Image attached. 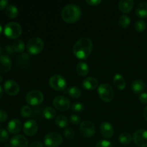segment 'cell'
I'll return each mask as SVG.
<instances>
[{
	"label": "cell",
	"mask_w": 147,
	"mask_h": 147,
	"mask_svg": "<svg viewBox=\"0 0 147 147\" xmlns=\"http://www.w3.org/2000/svg\"><path fill=\"white\" fill-rule=\"evenodd\" d=\"M95 147H112V144L109 141L101 140L96 144Z\"/></svg>",
	"instance_id": "74e56055"
},
{
	"label": "cell",
	"mask_w": 147,
	"mask_h": 147,
	"mask_svg": "<svg viewBox=\"0 0 147 147\" xmlns=\"http://www.w3.org/2000/svg\"><path fill=\"white\" fill-rule=\"evenodd\" d=\"M29 147H45L44 145L40 142H34L30 145Z\"/></svg>",
	"instance_id": "ee69618b"
},
{
	"label": "cell",
	"mask_w": 147,
	"mask_h": 147,
	"mask_svg": "<svg viewBox=\"0 0 147 147\" xmlns=\"http://www.w3.org/2000/svg\"><path fill=\"white\" fill-rule=\"evenodd\" d=\"M1 32H2V27H1V25L0 24V34H1Z\"/></svg>",
	"instance_id": "7dc6e473"
},
{
	"label": "cell",
	"mask_w": 147,
	"mask_h": 147,
	"mask_svg": "<svg viewBox=\"0 0 147 147\" xmlns=\"http://www.w3.org/2000/svg\"><path fill=\"white\" fill-rule=\"evenodd\" d=\"M113 83L117 88L123 90L126 87V80L119 73H116L113 77Z\"/></svg>",
	"instance_id": "603a6c76"
},
{
	"label": "cell",
	"mask_w": 147,
	"mask_h": 147,
	"mask_svg": "<svg viewBox=\"0 0 147 147\" xmlns=\"http://www.w3.org/2000/svg\"><path fill=\"white\" fill-rule=\"evenodd\" d=\"M9 134L5 129H0V142L1 143H6L9 140Z\"/></svg>",
	"instance_id": "e575fe53"
},
{
	"label": "cell",
	"mask_w": 147,
	"mask_h": 147,
	"mask_svg": "<svg viewBox=\"0 0 147 147\" xmlns=\"http://www.w3.org/2000/svg\"><path fill=\"white\" fill-rule=\"evenodd\" d=\"M132 136L130 134L123 132L119 135V140L120 143L123 145H129L132 140Z\"/></svg>",
	"instance_id": "83f0119b"
},
{
	"label": "cell",
	"mask_w": 147,
	"mask_h": 147,
	"mask_svg": "<svg viewBox=\"0 0 147 147\" xmlns=\"http://www.w3.org/2000/svg\"><path fill=\"white\" fill-rule=\"evenodd\" d=\"M20 113H21V115L22 117L28 118L30 117V116H31L32 113V110L30 106L25 105V106H23L22 107Z\"/></svg>",
	"instance_id": "d6a6232c"
},
{
	"label": "cell",
	"mask_w": 147,
	"mask_h": 147,
	"mask_svg": "<svg viewBox=\"0 0 147 147\" xmlns=\"http://www.w3.org/2000/svg\"><path fill=\"white\" fill-rule=\"evenodd\" d=\"M53 103L56 109L61 111H65L70 106V102L69 99L63 96H59L55 98Z\"/></svg>",
	"instance_id": "8fae6325"
},
{
	"label": "cell",
	"mask_w": 147,
	"mask_h": 147,
	"mask_svg": "<svg viewBox=\"0 0 147 147\" xmlns=\"http://www.w3.org/2000/svg\"><path fill=\"white\" fill-rule=\"evenodd\" d=\"M22 29L20 24L15 22H10L5 25L4 29V34L9 39H17L20 37Z\"/></svg>",
	"instance_id": "3957f363"
},
{
	"label": "cell",
	"mask_w": 147,
	"mask_h": 147,
	"mask_svg": "<svg viewBox=\"0 0 147 147\" xmlns=\"http://www.w3.org/2000/svg\"><path fill=\"white\" fill-rule=\"evenodd\" d=\"M8 119V114L4 110L0 109V122H4Z\"/></svg>",
	"instance_id": "f35d334b"
},
{
	"label": "cell",
	"mask_w": 147,
	"mask_h": 147,
	"mask_svg": "<svg viewBox=\"0 0 147 147\" xmlns=\"http://www.w3.org/2000/svg\"><path fill=\"white\" fill-rule=\"evenodd\" d=\"M130 17L128 15H126V14H123L119 19V24L122 28H126L127 27H129V25L130 24Z\"/></svg>",
	"instance_id": "4dcf8cb0"
},
{
	"label": "cell",
	"mask_w": 147,
	"mask_h": 147,
	"mask_svg": "<svg viewBox=\"0 0 147 147\" xmlns=\"http://www.w3.org/2000/svg\"><path fill=\"white\" fill-rule=\"evenodd\" d=\"M93 50V42L88 37L79 39L73 48L74 55L78 59H86L91 53Z\"/></svg>",
	"instance_id": "6da1fadb"
},
{
	"label": "cell",
	"mask_w": 147,
	"mask_h": 147,
	"mask_svg": "<svg viewBox=\"0 0 147 147\" xmlns=\"http://www.w3.org/2000/svg\"><path fill=\"white\" fill-rule=\"evenodd\" d=\"M77 73L80 76H86L89 72V67L84 62H80L78 63L76 66Z\"/></svg>",
	"instance_id": "d4e9b609"
},
{
	"label": "cell",
	"mask_w": 147,
	"mask_h": 147,
	"mask_svg": "<svg viewBox=\"0 0 147 147\" xmlns=\"http://www.w3.org/2000/svg\"><path fill=\"white\" fill-rule=\"evenodd\" d=\"M146 88V84L142 80H135L131 83V89L135 93H140Z\"/></svg>",
	"instance_id": "7402d4cb"
},
{
	"label": "cell",
	"mask_w": 147,
	"mask_h": 147,
	"mask_svg": "<svg viewBox=\"0 0 147 147\" xmlns=\"http://www.w3.org/2000/svg\"><path fill=\"white\" fill-rule=\"evenodd\" d=\"M43 48H44V42L40 37H32L27 42V50L30 54H39L41 53Z\"/></svg>",
	"instance_id": "277c9868"
},
{
	"label": "cell",
	"mask_w": 147,
	"mask_h": 147,
	"mask_svg": "<svg viewBox=\"0 0 147 147\" xmlns=\"http://www.w3.org/2000/svg\"><path fill=\"white\" fill-rule=\"evenodd\" d=\"M63 136L57 132L48 133L44 139V143L47 147H57L63 144Z\"/></svg>",
	"instance_id": "8992f818"
},
{
	"label": "cell",
	"mask_w": 147,
	"mask_h": 147,
	"mask_svg": "<svg viewBox=\"0 0 147 147\" xmlns=\"http://www.w3.org/2000/svg\"><path fill=\"white\" fill-rule=\"evenodd\" d=\"M2 80H3V77L1 76V75H0V83H1V82H2Z\"/></svg>",
	"instance_id": "c3c4849f"
},
{
	"label": "cell",
	"mask_w": 147,
	"mask_h": 147,
	"mask_svg": "<svg viewBox=\"0 0 147 147\" xmlns=\"http://www.w3.org/2000/svg\"><path fill=\"white\" fill-rule=\"evenodd\" d=\"M26 101L31 106H38L42 103L44 100V96L40 90H32L26 95Z\"/></svg>",
	"instance_id": "ba28073f"
},
{
	"label": "cell",
	"mask_w": 147,
	"mask_h": 147,
	"mask_svg": "<svg viewBox=\"0 0 147 147\" xmlns=\"http://www.w3.org/2000/svg\"><path fill=\"white\" fill-rule=\"evenodd\" d=\"M38 131V124L35 121L28 120L24 123L23 126V131L27 136H34Z\"/></svg>",
	"instance_id": "4fadbf2b"
},
{
	"label": "cell",
	"mask_w": 147,
	"mask_h": 147,
	"mask_svg": "<svg viewBox=\"0 0 147 147\" xmlns=\"http://www.w3.org/2000/svg\"><path fill=\"white\" fill-rule=\"evenodd\" d=\"M79 129L81 134L86 138L91 137L95 134V132H96V127L94 124L90 121H84L81 122Z\"/></svg>",
	"instance_id": "30bf717a"
},
{
	"label": "cell",
	"mask_w": 147,
	"mask_h": 147,
	"mask_svg": "<svg viewBox=\"0 0 147 147\" xmlns=\"http://www.w3.org/2000/svg\"><path fill=\"white\" fill-rule=\"evenodd\" d=\"M61 17L65 22L73 24L80 20L81 17V9L76 4H67L63 7L61 11Z\"/></svg>",
	"instance_id": "7a4b0ae2"
},
{
	"label": "cell",
	"mask_w": 147,
	"mask_h": 147,
	"mask_svg": "<svg viewBox=\"0 0 147 147\" xmlns=\"http://www.w3.org/2000/svg\"><path fill=\"white\" fill-rule=\"evenodd\" d=\"M71 109L73 111L75 112H82L85 109L84 105L82 103H80V102H76V103H73V104L71 105Z\"/></svg>",
	"instance_id": "836d02e7"
},
{
	"label": "cell",
	"mask_w": 147,
	"mask_h": 147,
	"mask_svg": "<svg viewBox=\"0 0 147 147\" xmlns=\"http://www.w3.org/2000/svg\"><path fill=\"white\" fill-rule=\"evenodd\" d=\"M67 93L73 98H78L81 96V90L78 86H71L67 90Z\"/></svg>",
	"instance_id": "f1b7e54d"
},
{
	"label": "cell",
	"mask_w": 147,
	"mask_h": 147,
	"mask_svg": "<svg viewBox=\"0 0 147 147\" xmlns=\"http://www.w3.org/2000/svg\"><path fill=\"white\" fill-rule=\"evenodd\" d=\"M22 124L21 121L17 119H11L7 125L8 131L12 134L19 133L22 130Z\"/></svg>",
	"instance_id": "e0dca14e"
},
{
	"label": "cell",
	"mask_w": 147,
	"mask_h": 147,
	"mask_svg": "<svg viewBox=\"0 0 147 147\" xmlns=\"http://www.w3.org/2000/svg\"><path fill=\"white\" fill-rule=\"evenodd\" d=\"M30 62H31V60H30V55L28 53H23L17 58V64L23 68L28 67L30 64Z\"/></svg>",
	"instance_id": "44dd1931"
},
{
	"label": "cell",
	"mask_w": 147,
	"mask_h": 147,
	"mask_svg": "<svg viewBox=\"0 0 147 147\" xmlns=\"http://www.w3.org/2000/svg\"><path fill=\"white\" fill-rule=\"evenodd\" d=\"M135 13L140 18L145 19L147 17V2L141 1L135 8Z\"/></svg>",
	"instance_id": "d6986e66"
},
{
	"label": "cell",
	"mask_w": 147,
	"mask_h": 147,
	"mask_svg": "<svg viewBox=\"0 0 147 147\" xmlns=\"http://www.w3.org/2000/svg\"><path fill=\"white\" fill-rule=\"evenodd\" d=\"M100 131L102 136L106 139H111L114 135V130H113V126L109 122H102L100 126Z\"/></svg>",
	"instance_id": "9a60e30c"
},
{
	"label": "cell",
	"mask_w": 147,
	"mask_h": 147,
	"mask_svg": "<svg viewBox=\"0 0 147 147\" xmlns=\"http://www.w3.org/2000/svg\"><path fill=\"white\" fill-rule=\"evenodd\" d=\"M98 93L100 98L105 102L111 101L114 97L113 88L107 83L100 84L98 88Z\"/></svg>",
	"instance_id": "5b68a950"
},
{
	"label": "cell",
	"mask_w": 147,
	"mask_h": 147,
	"mask_svg": "<svg viewBox=\"0 0 147 147\" xmlns=\"http://www.w3.org/2000/svg\"><path fill=\"white\" fill-rule=\"evenodd\" d=\"M11 60L7 55L0 56V73H6L11 67Z\"/></svg>",
	"instance_id": "2e32d148"
},
{
	"label": "cell",
	"mask_w": 147,
	"mask_h": 147,
	"mask_svg": "<svg viewBox=\"0 0 147 147\" xmlns=\"http://www.w3.org/2000/svg\"><path fill=\"white\" fill-rule=\"evenodd\" d=\"M5 50L6 52H7V53H8L9 55H12L13 52H14V49H13L12 45H8L6 47Z\"/></svg>",
	"instance_id": "7bdbcfd3"
},
{
	"label": "cell",
	"mask_w": 147,
	"mask_h": 147,
	"mask_svg": "<svg viewBox=\"0 0 147 147\" xmlns=\"http://www.w3.org/2000/svg\"><path fill=\"white\" fill-rule=\"evenodd\" d=\"M80 120H81V119H80V117L78 114L70 115V121L73 124H75V125L79 124V123H80Z\"/></svg>",
	"instance_id": "8d00e7d4"
},
{
	"label": "cell",
	"mask_w": 147,
	"mask_h": 147,
	"mask_svg": "<svg viewBox=\"0 0 147 147\" xmlns=\"http://www.w3.org/2000/svg\"><path fill=\"white\" fill-rule=\"evenodd\" d=\"M64 135L65 137L67 139H73V138L75 137V135H76V133H75V131L73 130V129H70V128H67V129L65 130L64 131Z\"/></svg>",
	"instance_id": "d590c367"
},
{
	"label": "cell",
	"mask_w": 147,
	"mask_h": 147,
	"mask_svg": "<svg viewBox=\"0 0 147 147\" xmlns=\"http://www.w3.org/2000/svg\"><path fill=\"white\" fill-rule=\"evenodd\" d=\"M18 9L14 4H9L5 9V14L9 18L14 19L18 15Z\"/></svg>",
	"instance_id": "cb8c5ba5"
},
{
	"label": "cell",
	"mask_w": 147,
	"mask_h": 147,
	"mask_svg": "<svg viewBox=\"0 0 147 147\" xmlns=\"http://www.w3.org/2000/svg\"><path fill=\"white\" fill-rule=\"evenodd\" d=\"M134 6L133 0H121L119 2V8L123 13H129L131 11Z\"/></svg>",
	"instance_id": "ac0fdd59"
},
{
	"label": "cell",
	"mask_w": 147,
	"mask_h": 147,
	"mask_svg": "<svg viewBox=\"0 0 147 147\" xmlns=\"http://www.w3.org/2000/svg\"><path fill=\"white\" fill-rule=\"evenodd\" d=\"M50 87L55 90H63L67 86V81L65 78L61 75L55 74L51 76L49 80Z\"/></svg>",
	"instance_id": "52a82bcc"
},
{
	"label": "cell",
	"mask_w": 147,
	"mask_h": 147,
	"mask_svg": "<svg viewBox=\"0 0 147 147\" xmlns=\"http://www.w3.org/2000/svg\"><path fill=\"white\" fill-rule=\"evenodd\" d=\"M12 47L14 49V51L16 53H23L24 49H25V45L22 40H17L13 42Z\"/></svg>",
	"instance_id": "4316f807"
},
{
	"label": "cell",
	"mask_w": 147,
	"mask_h": 147,
	"mask_svg": "<svg viewBox=\"0 0 147 147\" xmlns=\"http://www.w3.org/2000/svg\"><path fill=\"white\" fill-rule=\"evenodd\" d=\"M143 116H144V119L147 121V106L144 108V109Z\"/></svg>",
	"instance_id": "f6af8a7d"
},
{
	"label": "cell",
	"mask_w": 147,
	"mask_h": 147,
	"mask_svg": "<svg viewBox=\"0 0 147 147\" xmlns=\"http://www.w3.org/2000/svg\"><path fill=\"white\" fill-rule=\"evenodd\" d=\"M11 147H28V140L22 135H15L10 140Z\"/></svg>",
	"instance_id": "5bb4252c"
},
{
	"label": "cell",
	"mask_w": 147,
	"mask_h": 147,
	"mask_svg": "<svg viewBox=\"0 0 147 147\" xmlns=\"http://www.w3.org/2000/svg\"><path fill=\"white\" fill-rule=\"evenodd\" d=\"M1 45H0V55H1Z\"/></svg>",
	"instance_id": "681fc988"
},
{
	"label": "cell",
	"mask_w": 147,
	"mask_h": 147,
	"mask_svg": "<svg viewBox=\"0 0 147 147\" xmlns=\"http://www.w3.org/2000/svg\"><path fill=\"white\" fill-rule=\"evenodd\" d=\"M68 119L64 115H59L56 117L55 124L60 128H65L68 126Z\"/></svg>",
	"instance_id": "484cf974"
},
{
	"label": "cell",
	"mask_w": 147,
	"mask_h": 147,
	"mask_svg": "<svg viewBox=\"0 0 147 147\" xmlns=\"http://www.w3.org/2000/svg\"><path fill=\"white\" fill-rule=\"evenodd\" d=\"M8 1L7 0H0V10L3 9L8 6Z\"/></svg>",
	"instance_id": "b9f144b4"
},
{
	"label": "cell",
	"mask_w": 147,
	"mask_h": 147,
	"mask_svg": "<svg viewBox=\"0 0 147 147\" xmlns=\"http://www.w3.org/2000/svg\"><path fill=\"white\" fill-rule=\"evenodd\" d=\"M133 140L139 147H147V131L145 129H138L134 133Z\"/></svg>",
	"instance_id": "9c48e42d"
},
{
	"label": "cell",
	"mask_w": 147,
	"mask_h": 147,
	"mask_svg": "<svg viewBox=\"0 0 147 147\" xmlns=\"http://www.w3.org/2000/svg\"><path fill=\"white\" fill-rule=\"evenodd\" d=\"M2 95H3V90H2V88H1V86H0V98H1Z\"/></svg>",
	"instance_id": "bcb514c9"
},
{
	"label": "cell",
	"mask_w": 147,
	"mask_h": 147,
	"mask_svg": "<svg viewBox=\"0 0 147 147\" xmlns=\"http://www.w3.org/2000/svg\"><path fill=\"white\" fill-rule=\"evenodd\" d=\"M56 115V111L53 108L50 106L45 108L43 110V116L47 119H53Z\"/></svg>",
	"instance_id": "f546056e"
},
{
	"label": "cell",
	"mask_w": 147,
	"mask_h": 147,
	"mask_svg": "<svg viewBox=\"0 0 147 147\" xmlns=\"http://www.w3.org/2000/svg\"><path fill=\"white\" fill-rule=\"evenodd\" d=\"M83 86L86 90H93L98 86V81L96 78L88 77L83 81Z\"/></svg>",
	"instance_id": "ffe728a7"
},
{
	"label": "cell",
	"mask_w": 147,
	"mask_h": 147,
	"mask_svg": "<svg viewBox=\"0 0 147 147\" xmlns=\"http://www.w3.org/2000/svg\"><path fill=\"white\" fill-rule=\"evenodd\" d=\"M4 88L5 92L9 96H16L20 92V86L14 80H7L4 83Z\"/></svg>",
	"instance_id": "7c38bea8"
},
{
	"label": "cell",
	"mask_w": 147,
	"mask_h": 147,
	"mask_svg": "<svg viewBox=\"0 0 147 147\" xmlns=\"http://www.w3.org/2000/svg\"><path fill=\"white\" fill-rule=\"evenodd\" d=\"M134 28L139 32H142L144 31L146 28V24L144 20H139L135 22Z\"/></svg>",
	"instance_id": "1f68e13d"
},
{
	"label": "cell",
	"mask_w": 147,
	"mask_h": 147,
	"mask_svg": "<svg viewBox=\"0 0 147 147\" xmlns=\"http://www.w3.org/2000/svg\"><path fill=\"white\" fill-rule=\"evenodd\" d=\"M86 2L91 6H97L101 2L100 0H86Z\"/></svg>",
	"instance_id": "60d3db41"
},
{
	"label": "cell",
	"mask_w": 147,
	"mask_h": 147,
	"mask_svg": "<svg viewBox=\"0 0 147 147\" xmlns=\"http://www.w3.org/2000/svg\"><path fill=\"white\" fill-rule=\"evenodd\" d=\"M139 100L144 104H147V93H142L139 96Z\"/></svg>",
	"instance_id": "ab89813d"
}]
</instances>
